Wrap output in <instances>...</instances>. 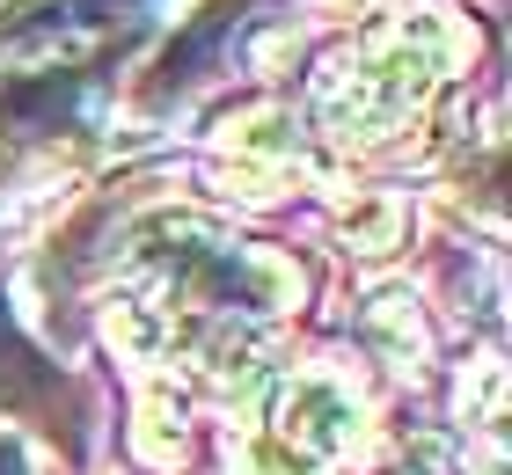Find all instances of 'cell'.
Returning <instances> with one entry per match:
<instances>
[{"label":"cell","mask_w":512,"mask_h":475,"mask_svg":"<svg viewBox=\"0 0 512 475\" xmlns=\"http://www.w3.org/2000/svg\"><path fill=\"white\" fill-rule=\"evenodd\" d=\"M52 395H59V373L22 344V329L8 322V300H0V410H37Z\"/></svg>","instance_id":"6da1fadb"},{"label":"cell","mask_w":512,"mask_h":475,"mask_svg":"<svg viewBox=\"0 0 512 475\" xmlns=\"http://www.w3.org/2000/svg\"><path fill=\"white\" fill-rule=\"evenodd\" d=\"M0 475H22V461H15V446H0Z\"/></svg>","instance_id":"7a4b0ae2"}]
</instances>
